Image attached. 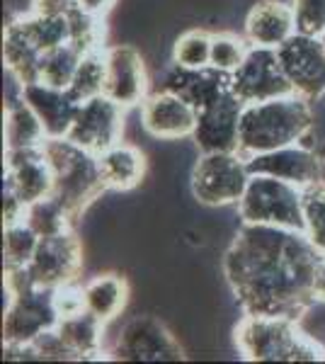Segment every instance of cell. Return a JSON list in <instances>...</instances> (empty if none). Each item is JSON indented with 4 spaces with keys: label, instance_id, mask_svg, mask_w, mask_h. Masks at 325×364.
Masks as SVG:
<instances>
[{
    "label": "cell",
    "instance_id": "cell-39",
    "mask_svg": "<svg viewBox=\"0 0 325 364\" xmlns=\"http://www.w3.org/2000/svg\"><path fill=\"white\" fill-rule=\"evenodd\" d=\"M27 214V204L15 195L10 187H3V226L22 221Z\"/></svg>",
    "mask_w": 325,
    "mask_h": 364
},
{
    "label": "cell",
    "instance_id": "cell-6",
    "mask_svg": "<svg viewBox=\"0 0 325 364\" xmlns=\"http://www.w3.org/2000/svg\"><path fill=\"white\" fill-rule=\"evenodd\" d=\"M250 170L238 151L202 154L192 168V195L206 207H230L243 199Z\"/></svg>",
    "mask_w": 325,
    "mask_h": 364
},
{
    "label": "cell",
    "instance_id": "cell-32",
    "mask_svg": "<svg viewBox=\"0 0 325 364\" xmlns=\"http://www.w3.org/2000/svg\"><path fill=\"white\" fill-rule=\"evenodd\" d=\"M304 233L325 257V180L304 190Z\"/></svg>",
    "mask_w": 325,
    "mask_h": 364
},
{
    "label": "cell",
    "instance_id": "cell-36",
    "mask_svg": "<svg viewBox=\"0 0 325 364\" xmlns=\"http://www.w3.org/2000/svg\"><path fill=\"white\" fill-rule=\"evenodd\" d=\"M29 345H32L34 357H37V360H56V362H75L78 360V355L68 348L66 340L58 336L56 328L54 331L41 333V336Z\"/></svg>",
    "mask_w": 325,
    "mask_h": 364
},
{
    "label": "cell",
    "instance_id": "cell-5",
    "mask_svg": "<svg viewBox=\"0 0 325 364\" xmlns=\"http://www.w3.org/2000/svg\"><path fill=\"white\" fill-rule=\"evenodd\" d=\"M235 207L243 224L304 231V190L292 182L270 175H250L245 195Z\"/></svg>",
    "mask_w": 325,
    "mask_h": 364
},
{
    "label": "cell",
    "instance_id": "cell-29",
    "mask_svg": "<svg viewBox=\"0 0 325 364\" xmlns=\"http://www.w3.org/2000/svg\"><path fill=\"white\" fill-rule=\"evenodd\" d=\"M20 22L25 27V32L29 34L37 49L44 54V51H51L61 44H68L70 39V29H68V17H46V15H37L29 10L27 15H20Z\"/></svg>",
    "mask_w": 325,
    "mask_h": 364
},
{
    "label": "cell",
    "instance_id": "cell-14",
    "mask_svg": "<svg viewBox=\"0 0 325 364\" xmlns=\"http://www.w3.org/2000/svg\"><path fill=\"white\" fill-rule=\"evenodd\" d=\"M247 170L250 175H270V178H279L292 185L306 187L323 182V163L318 156L316 146L311 144H294L284 149L267 151V154L247 156Z\"/></svg>",
    "mask_w": 325,
    "mask_h": 364
},
{
    "label": "cell",
    "instance_id": "cell-3",
    "mask_svg": "<svg viewBox=\"0 0 325 364\" xmlns=\"http://www.w3.org/2000/svg\"><path fill=\"white\" fill-rule=\"evenodd\" d=\"M235 348L247 362H323L325 348L289 316L245 314L235 326Z\"/></svg>",
    "mask_w": 325,
    "mask_h": 364
},
{
    "label": "cell",
    "instance_id": "cell-9",
    "mask_svg": "<svg viewBox=\"0 0 325 364\" xmlns=\"http://www.w3.org/2000/svg\"><path fill=\"white\" fill-rule=\"evenodd\" d=\"M277 56L297 95L306 100L325 95V44L321 37L297 32L277 46Z\"/></svg>",
    "mask_w": 325,
    "mask_h": 364
},
{
    "label": "cell",
    "instance_id": "cell-13",
    "mask_svg": "<svg viewBox=\"0 0 325 364\" xmlns=\"http://www.w3.org/2000/svg\"><path fill=\"white\" fill-rule=\"evenodd\" d=\"M124 132V107L107 95L90 97L80 102L68 139L92 154H102L110 146L119 144Z\"/></svg>",
    "mask_w": 325,
    "mask_h": 364
},
{
    "label": "cell",
    "instance_id": "cell-33",
    "mask_svg": "<svg viewBox=\"0 0 325 364\" xmlns=\"http://www.w3.org/2000/svg\"><path fill=\"white\" fill-rule=\"evenodd\" d=\"M68 29H70V39L68 42L80 49L82 54L87 51H97L105 49V25L102 17L85 13L82 8H75L73 13L68 15Z\"/></svg>",
    "mask_w": 325,
    "mask_h": 364
},
{
    "label": "cell",
    "instance_id": "cell-4",
    "mask_svg": "<svg viewBox=\"0 0 325 364\" xmlns=\"http://www.w3.org/2000/svg\"><path fill=\"white\" fill-rule=\"evenodd\" d=\"M44 154L54 170V195L73 219H78L97 197H102V192H107L97 154L82 149L68 136L46 139Z\"/></svg>",
    "mask_w": 325,
    "mask_h": 364
},
{
    "label": "cell",
    "instance_id": "cell-7",
    "mask_svg": "<svg viewBox=\"0 0 325 364\" xmlns=\"http://www.w3.org/2000/svg\"><path fill=\"white\" fill-rule=\"evenodd\" d=\"M105 355L117 362H177L185 352L161 318L134 316L119 328Z\"/></svg>",
    "mask_w": 325,
    "mask_h": 364
},
{
    "label": "cell",
    "instance_id": "cell-25",
    "mask_svg": "<svg viewBox=\"0 0 325 364\" xmlns=\"http://www.w3.org/2000/svg\"><path fill=\"white\" fill-rule=\"evenodd\" d=\"M82 296H85V309L92 316H97L102 323L114 321L122 314L129 301V284L122 274L105 272L97 274L82 287Z\"/></svg>",
    "mask_w": 325,
    "mask_h": 364
},
{
    "label": "cell",
    "instance_id": "cell-16",
    "mask_svg": "<svg viewBox=\"0 0 325 364\" xmlns=\"http://www.w3.org/2000/svg\"><path fill=\"white\" fill-rule=\"evenodd\" d=\"M141 124L153 139H192L197 127V109L185 97L158 87L141 105Z\"/></svg>",
    "mask_w": 325,
    "mask_h": 364
},
{
    "label": "cell",
    "instance_id": "cell-22",
    "mask_svg": "<svg viewBox=\"0 0 325 364\" xmlns=\"http://www.w3.org/2000/svg\"><path fill=\"white\" fill-rule=\"evenodd\" d=\"M100 170H102V180L107 190L129 192L144 180L146 175V156L134 144H119L110 146L107 151L97 156Z\"/></svg>",
    "mask_w": 325,
    "mask_h": 364
},
{
    "label": "cell",
    "instance_id": "cell-26",
    "mask_svg": "<svg viewBox=\"0 0 325 364\" xmlns=\"http://www.w3.org/2000/svg\"><path fill=\"white\" fill-rule=\"evenodd\" d=\"M107 49V46H105ZM105 49L87 51L82 54L75 75L68 85V92L78 102H85L90 97L105 95V78H107V61H105Z\"/></svg>",
    "mask_w": 325,
    "mask_h": 364
},
{
    "label": "cell",
    "instance_id": "cell-12",
    "mask_svg": "<svg viewBox=\"0 0 325 364\" xmlns=\"http://www.w3.org/2000/svg\"><path fill=\"white\" fill-rule=\"evenodd\" d=\"M82 269V245L78 236L70 231L46 236L39 240L34 257L29 260V272H32L37 287L56 289L63 284H73Z\"/></svg>",
    "mask_w": 325,
    "mask_h": 364
},
{
    "label": "cell",
    "instance_id": "cell-30",
    "mask_svg": "<svg viewBox=\"0 0 325 364\" xmlns=\"http://www.w3.org/2000/svg\"><path fill=\"white\" fill-rule=\"evenodd\" d=\"M39 233L27 224V219L3 226V257L5 267L29 265L34 257V250L39 245Z\"/></svg>",
    "mask_w": 325,
    "mask_h": 364
},
{
    "label": "cell",
    "instance_id": "cell-10",
    "mask_svg": "<svg viewBox=\"0 0 325 364\" xmlns=\"http://www.w3.org/2000/svg\"><path fill=\"white\" fill-rule=\"evenodd\" d=\"M230 90L243 102H262V100L292 95L294 87L282 70L277 49L270 46H250L245 61L230 73Z\"/></svg>",
    "mask_w": 325,
    "mask_h": 364
},
{
    "label": "cell",
    "instance_id": "cell-21",
    "mask_svg": "<svg viewBox=\"0 0 325 364\" xmlns=\"http://www.w3.org/2000/svg\"><path fill=\"white\" fill-rule=\"evenodd\" d=\"M3 58H5V68H8L10 78H13L17 85H29L39 80L41 51L37 49V44L29 39L20 17L10 22V25H5Z\"/></svg>",
    "mask_w": 325,
    "mask_h": 364
},
{
    "label": "cell",
    "instance_id": "cell-28",
    "mask_svg": "<svg viewBox=\"0 0 325 364\" xmlns=\"http://www.w3.org/2000/svg\"><path fill=\"white\" fill-rule=\"evenodd\" d=\"M80 58H82V51L75 49L70 42L56 46V49H51V51H44L39 61V83L68 90Z\"/></svg>",
    "mask_w": 325,
    "mask_h": 364
},
{
    "label": "cell",
    "instance_id": "cell-15",
    "mask_svg": "<svg viewBox=\"0 0 325 364\" xmlns=\"http://www.w3.org/2000/svg\"><path fill=\"white\" fill-rule=\"evenodd\" d=\"M105 61H107L105 95L122 105L124 109L144 105V100L151 95L144 56L134 46L117 44L105 49Z\"/></svg>",
    "mask_w": 325,
    "mask_h": 364
},
{
    "label": "cell",
    "instance_id": "cell-24",
    "mask_svg": "<svg viewBox=\"0 0 325 364\" xmlns=\"http://www.w3.org/2000/svg\"><path fill=\"white\" fill-rule=\"evenodd\" d=\"M46 139L49 136H46L37 112L17 90V95L10 97L8 107H5V151L37 149V146H44Z\"/></svg>",
    "mask_w": 325,
    "mask_h": 364
},
{
    "label": "cell",
    "instance_id": "cell-31",
    "mask_svg": "<svg viewBox=\"0 0 325 364\" xmlns=\"http://www.w3.org/2000/svg\"><path fill=\"white\" fill-rule=\"evenodd\" d=\"M173 63L185 68L211 66V32L190 29V32L180 34L173 44Z\"/></svg>",
    "mask_w": 325,
    "mask_h": 364
},
{
    "label": "cell",
    "instance_id": "cell-18",
    "mask_svg": "<svg viewBox=\"0 0 325 364\" xmlns=\"http://www.w3.org/2000/svg\"><path fill=\"white\" fill-rule=\"evenodd\" d=\"M161 90H170L185 97L194 109H202L223 92L230 90V73H223L214 66L185 68L173 63L161 78Z\"/></svg>",
    "mask_w": 325,
    "mask_h": 364
},
{
    "label": "cell",
    "instance_id": "cell-34",
    "mask_svg": "<svg viewBox=\"0 0 325 364\" xmlns=\"http://www.w3.org/2000/svg\"><path fill=\"white\" fill-rule=\"evenodd\" d=\"M250 42L245 37L230 32H216L211 34V66L223 70V73H233L245 61Z\"/></svg>",
    "mask_w": 325,
    "mask_h": 364
},
{
    "label": "cell",
    "instance_id": "cell-42",
    "mask_svg": "<svg viewBox=\"0 0 325 364\" xmlns=\"http://www.w3.org/2000/svg\"><path fill=\"white\" fill-rule=\"evenodd\" d=\"M318 151V156H321V163H323V180H325V139L321 141V144H313Z\"/></svg>",
    "mask_w": 325,
    "mask_h": 364
},
{
    "label": "cell",
    "instance_id": "cell-23",
    "mask_svg": "<svg viewBox=\"0 0 325 364\" xmlns=\"http://www.w3.org/2000/svg\"><path fill=\"white\" fill-rule=\"evenodd\" d=\"M105 326L97 318L92 316L87 309L78 311V314H70V316H63L58 321L56 331L58 336L66 340V345L70 350L78 355V360H97V357L105 355Z\"/></svg>",
    "mask_w": 325,
    "mask_h": 364
},
{
    "label": "cell",
    "instance_id": "cell-1",
    "mask_svg": "<svg viewBox=\"0 0 325 364\" xmlns=\"http://www.w3.org/2000/svg\"><path fill=\"white\" fill-rule=\"evenodd\" d=\"M325 257L304 231L243 224L223 255V274L243 314L301 321L313 304V284Z\"/></svg>",
    "mask_w": 325,
    "mask_h": 364
},
{
    "label": "cell",
    "instance_id": "cell-43",
    "mask_svg": "<svg viewBox=\"0 0 325 364\" xmlns=\"http://www.w3.org/2000/svg\"><path fill=\"white\" fill-rule=\"evenodd\" d=\"M321 39H323V44H325V32H323V34H321Z\"/></svg>",
    "mask_w": 325,
    "mask_h": 364
},
{
    "label": "cell",
    "instance_id": "cell-37",
    "mask_svg": "<svg viewBox=\"0 0 325 364\" xmlns=\"http://www.w3.org/2000/svg\"><path fill=\"white\" fill-rule=\"evenodd\" d=\"M54 304L58 316H70V314H78V311L85 309V296H82V287L73 284H63L56 287L54 289Z\"/></svg>",
    "mask_w": 325,
    "mask_h": 364
},
{
    "label": "cell",
    "instance_id": "cell-38",
    "mask_svg": "<svg viewBox=\"0 0 325 364\" xmlns=\"http://www.w3.org/2000/svg\"><path fill=\"white\" fill-rule=\"evenodd\" d=\"M78 8V0H32L29 10L46 17H68Z\"/></svg>",
    "mask_w": 325,
    "mask_h": 364
},
{
    "label": "cell",
    "instance_id": "cell-40",
    "mask_svg": "<svg viewBox=\"0 0 325 364\" xmlns=\"http://www.w3.org/2000/svg\"><path fill=\"white\" fill-rule=\"evenodd\" d=\"M114 5H117V0H78V8L97 17H105Z\"/></svg>",
    "mask_w": 325,
    "mask_h": 364
},
{
    "label": "cell",
    "instance_id": "cell-35",
    "mask_svg": "<svg viewBox=\"0 0 325 364\" xmlns=\"http://www.w3.org/2000/svg\"><path fill=\"white\" fill-rule=\"evenodd\" d=\"M297 32L321 37L325 32V0H292Z\"/></svg>",
    "mask_w": 325,
    "mask_h": 364
},
{
    "label": "cell",
    "instance_id": "cell-8",
    "mask_svg": "<svg viewBox=\"0 0 325 364\" xmlns=\"http://www.w3.org/2000/svg\"><path fill=\"white\" fill-rule=\"evenodd\" d=\"M61 321L54 304V289L29 287L10 294L3 318V345H29L41 333L54 331Z\"/></svg>",
    "mask_w": 325,
    "mask_h": 364
},
{
    "label": "cell",
    "instance_id": "cell-11",
    "mask_svg": "<svg viewBox=\"0 0 325 364\" xmlns=\"http://www.w3.org/2000/svg\"><path fill=\"white\" fill-rule=\"evenodd\" d=\"M243 109L245 102L233 90L223 92L214 102L197 109V127H194L192 141L199 149V154L238 151Z\"/></svg>",
    "mask_w": 325,
    "mask_h": 364
},
{
    "label": "cell",
    "instance_id": "cell-41",
    "mask_svg": "<svg viewBox=\"0 0 325 364\" xmlns=\"http://www.w3.org/2000/svg\"><path fill=\"white\" fill-rule=\"evenodd\" d=\"M313 294H316V301L325 304V260L321 262V267H318L316 284H313Z\"/></svg>",
    "mask_w": 325,
    "mask_h": 364
},
{
    "label": "cell",
    "instance_id": "cell-19",
    "mask_svg": "<svg viewBox=\"0 0 325 364\" xmlns=\"http://www.w3.org/2000/svg\"><path fill=\"white\" fill-rule=\"evenodd\" d=\"M22 97L29 102V107L37 112V117L44 124V132L49 139H63L68 136L70 127L75 122L80 102L63 87H54L46 83H29L20 85Z\"/></svg>",
    "mask_w": 325,
    "mask_h": 364
},
{
    "label": "cell",
    "instance_id": "cell-17",
    "mask_svg": "<svg viewBox=\"0 0 325 364\" xmlns=\"http://www.w3.org/2000/svg\"><path fill=\"white\" fill-rule=\"evenodd\" d=\"M5 187H10L25 204L54 195V170L44 146L5 151Z\"/></svg>",
    "mask_w": 325,
    "mask_h": 364
},
{
    "label": "cell",
    "instance_id": "cell-20",
    "mask_svg": "<svg viewBox=\"0 0 325 364\" xmlns=\"http://www.w3.org/2000/svg\"><path fill=\"white\" fill-rule=\"evenodd\" d=\"M294 34H297V15L292 3L260 0L245 15V39L252 46L277 49Z\"/></svg>",
    "mask_w": 325,
    "mask_h": 364
},
{
    "label": "cell",
    "instance_id": "cell-27",
    "mask_svg": "<svg viewBox=\"0 0 325 364\" xmlns=\"http://www.w3.org/2000/svg\"><path fill=\"white\" fill-rule=\"evenodd\" d=\"M25 219H27V224L39 233V238L70 231V226H73V221H75L56 195H49L44 199H37V202L27 204Z\"/></svg>",
    "mask_w": 325,
    "mask_h": 364
},
{
    "label": "cell",
    "instance_id": "cell-2",
    "mask_svg": "<svg viewBox=\"0 0 325 364\" xmlns=\"http://www.w3.org/2000/svg\"><path fill=\"white\" fill-rule=\"evenodd\" d=\"M316 119H313L311 100L304 95H282L247 102L240 117V156L267 154L294 144H309ZM313 146V144H311Z\"/></svg>",
    "mask_w": 325,
    "mask_h": 364
}]
</instances>
